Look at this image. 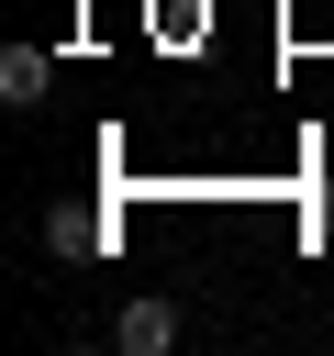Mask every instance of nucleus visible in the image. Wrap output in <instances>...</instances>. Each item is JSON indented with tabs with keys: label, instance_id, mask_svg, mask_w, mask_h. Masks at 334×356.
Instances as JSON below:
<instances>
[{
	"label": "nucleus",
	"instance_id": "obj_1",
	"mask_svg": "<svg viewBox=\"0 0 334 356\" xmlns=\"http://www.w3.org/2000/svg\"><path fill=\"white\" fill-rule=\"evenodd\" d=\"M111 334H122L134 356H167V345H178V300H122V323H111Z\"/></svg>",
	"mask_w": 334,
	"mask_h": 356
},
{
	"label": "nucleus",
	"instance_id": "obj_2",
	"mask_svg": "<svg viewBox=\"0 0 334 356\" xmlns=\"http://www.w3.org/2000/svg\"><path fill=\"white\" fill-rule=\"evenodd\" d=\"M45 78H56L45 44H11V56H0V100H45Z\"/></svg>",
	"mask_w": 334,
	"mask_h": 356
},
{
	"label": "nucleus",
	"instance_id": "obj_3",
	"mask_svg": "<svg viewBox=\"0 0 334 356\" xmlns=\"http://www.w3.org/2000/svg\"><path fill=\"white\" fill-rule=\"evenodd\" d=\"M312 234H323V245H334V189H323V200H312Z\"/></svg>",
	"mask_w": 334,
	"mask_h": 356
}]
</instances>
